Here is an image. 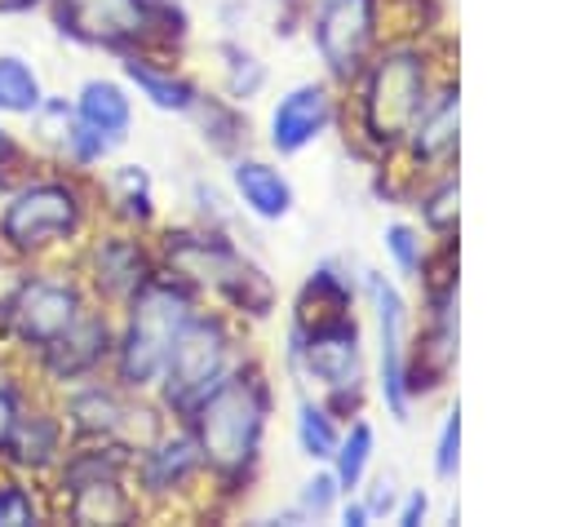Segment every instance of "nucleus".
I'll return each mask as SVG.
<instances>
[{
  "label": "nucleus",
  "mask_w": 567,
  "mask_h": 527,
  "mask_svg": "<svg viewBox=\"0 0 567 527\" xmlns=\"http://www.w3.org/2000/svg\"><path fill=\"white\" fill-rule=\"evenodd\" d=\"M315 49L337 80H354L372 58L377 40V0H319L315 9Z\"/></svg>",
  "instance_id": "nucleus-12"
},
{
  "label": "nucleus",
  "mask_w": 567,
  "mask_h": 527,
  "mask_svg": "<svg viewBox=\"0 0 567 527\" xmlns=\"http://www.w3.org/2000/svg\"><path fill=\"white\" fill-rule=\"evenodd\" d=\"M71 120H75V106H71L66 97H49V93H44V102H40V106H35V115H31V124H35V133H40V142H49L53 151L62 146V137H66Z\"/></svg>",
  "instance_id": "nucleus-32"
},
{
  "label": "nucleus",
  "mask_w": 567,
  "mask_h": 527,
  "mask_svg": "<svg viewBox=\"0 0 567 527\" xmlns=\"http://www.w3.org/2000/svg\"><path fill=\"white\" fill-rule=\"evenodd\" d=\"M350 283L332 270V266H319L310 279H306V288H301V297H297V323L292 328H323V323H337V319H346L350 314Z\"/></svg>",
  "instance_id": "nucleus-23"
},
{
  "label": "nucleus",
  "mask_w": 567,
  "mask_h": 527,
  "mask_svg": "<svg viewBox=\"0 0 567 527\" xmlns=\"http://www.w3.org/2000/svg\"><path fill=\"white\" fill-rule=\"evenodd\" d=\"M337 496H341L337 478H332V474H315V478L301 487V496H297V518H323V514H332Z\"/></svg>",
  "instance_id": "nucleus-33"
},
{
  "label": "nucleus",
  "mask_w": 567,
  "mask_h": 527,
  "mask_svg": "<svg viewBox=\"0 0 567 527\" xmlns=\"http://www.w3.org/2000/svg\"><path fill=\"white\" fill-rule=\"evenodd\" d=\"M190 314H195V297L173 275H155L146 288H137L124 301V323H120L115 350H111L115 385H124V390L155 385L173 354V341L182 337Z\"/></svg>",
  "instance_id": "nucleus-3"
},
{
  "label": "nucleus",
  "mask_w": 567,
  "mask_h": 527,
  "mask_svg": "<svg viewBox=\"0 0 567 527\" xmlns=\"http://www.w3.org/2000/svg\"><path fill=\"white\" fill-rule=\"evenodd\" d=\"M341 518H346L350 527H363L372 514H368V509H363V500H359V505H346V514H341Z\"/></svg>",
  "instance_id": "nucleus-40"
},
{
  "label": "nucleus",
  "mask_w": 567,
  "mask_h": 527,
  "mask_svg": "<svg viewBox=\"0 0 567 527\" xmlns=\"http://www.w3.org/2000/svg\"><path fill=\"white\" fill-rule=\"evenodd\" d=\"M288 359L319 381L323 390V407L332 416L350 412L363 394V354H359V328L354 319H337L323 328H292V345Z\"/></svg>",
  "instance_id": "nucleus-9"
},
{
  "label": "nucleus",
  "mask_w": 567,
  "mask_h": 527,
  "mask_svg": "<svg viewBox=\"0 0 567 527\" xmlns=\"http://www.w3.org/2000/svg\"><path fill=\"white\" fill-rule=\"evenodd\" d=\"M58 412H62V421L75 438H111V443H124L128 452L151 443V434L137 430L142 407L124 394V385H106V381H93V376L75 381V385H66Z\"/></svg>",
  "instance_id": "nucleus-10"
},
{
  "label": "nucleus",
  "mask_w": 567,
  "mask_h": 527,
  "mask_svg": "<svg viewBox=\"0 0 567 527\" xmlns=\"http://www.w3.org/2000/svg\"><path fill=\"white\" fill-rule=\"evenodd\" d=\"M235 368V337L226 328L221 314H208V310H195L182 328V337L173 341V354L159 372V399L173 416H190L195 403Z\"/></svg>",
  "instance_id": "nucleus-8"
},
{
  "label": "nucleus",
  "mask_w": 567,
  "mask_h": 527,
  "mask_svg": "<svg viewBox=\"0 0 567 527\" xmlns=\"http://www.w3.org/2000/svg\"><path fill=\"white\" fill-rule=\"evenodd\" d=\"M456 89H443L434 102H425V111H421V120L412 124V133H408V146H412V155L416 159H447L452 151H456Z\"/></svg>",
  "instance_id": "nucleus-22"
},
{
  "label": "nucleus",
  "mask_w": 567,
  "mask_h": 527,
  "mask_svg": "<svg viewBox=\"0 0 567 527\" xmlns=\"http://www.w3.org/2000/svg\"><path fill=\"white\" fill-rule=\"evenodd\" d=\"M106 208L124 226H146L155 217V190H151V177L142 164H120L106 177Z\"/></svg>",
  "instance_id": "nucleus-24"
},
{
  "label": "nucleus",
  "mask_w": 567,
  "mask_h": 527,
  "mask_svg": "<svg viewBox=\"0 0 567 527\" xmlns=\"http://www.w3.org/2000/svg\"><path fill=\"white\" fill-rule=\"evenodd\" d=\"M44 102V84L35 66L18 53H0V115H35Z\"/></svg>",
  "instance_id": "nucleus-25"
},
{
  "label": "nucleus",
  "mask_w": 567,
  "mask_h": 527,
  "mask_svg": "<svg viewBox=\"0 0 567 527\" xmlns=\"http://www.w3.org/2000/svg\"><path fill=\"white\" fill-rule=\"evenodd\" d=\"M40 500L27 483V474H18L4 456H0V523L4 527H22V523H40Z\"/></svg>",
  "instance_id": "nucleus-28"
},
{
  "label": "nucleus",
  "mask_w": 567,
  "mask_h": 527,
  "mask_svg": "<svg viewBox=\"0 0 567 527\" xmlns=\"http://www.w3.org/2000/svg\"><path fill=\"white\" fill-rule=\"evenodd\" d=\"M75 115L84 120V124H93L97 133H106V137H115V142H124V133H128V124H133V106H128V93L115 84V80H84L80 84V93H75Z\"/></svg>",
  "instance_id": "nucleus-21"
},
{
  "label": "nucleus",
  "mask_w": 567,
  "mask_h": 527,
  "mask_svg": "<svg viewBox=\"0 0 567 527\" xmlns=\"http://www.w3.org/2000/svg\"><path fill=\"white\" fill-rule=\"evenodd\" d=\"M226 62V89H230V97H252L261 84H266V66L248 53V49H239V44H221L217 49Z\"/></svg>",
  "instance_id": "nucleus-31"
},
{
  "label": "nucleus",
  "mask_w": 567,
  "mask_h": 527,
  "mask_svg": "<svg viewBox=\"0 0 567 527\" xmlns=\"http://www.w3.org/2000/svg\"><path fill=\"white\" fill-rule=\"evenodd\" d=\"M115 146H120L115 137L97 133L93 124H84V120L75 115V120H71V128H66V137H62V146H58V155H62V159H71L75 168H93V164H102Z\"/></svg>",
  "instance_id": "nucleus-30"
},
{
  "label": "nucleus",
  "mask_w": 567,
  "mask_h": 527,
  "mask_svg": "<svg viewBox=\"0 0 567 527\" xmlns=\"http://www.w3.org/2000/svg\"><path fill=\"white\" fill-rule=\"evenodd\" d=\"M385 248H390V257L399 261V270H403V275H416V270H421V261H425L421 239H416V230H412V226H390V230H385Z\"/></svg>",
  "instance_id": "nucleus-34"
},
{
  "label": "nucleus",
  "mask_w": 567,
  "mask_h": 527,
  "mask_svg": "<svg viewBox=\"0 0 567 527\" xmlns=\"http://www.w3.org/2000/svg\"><path fill=\"white\" fill-rule=\"evenodd\" d=\"M390 505H394V483H390V478H381V483H377V492L363 500V509L377 518V514H381V509H390Z\"/></svg>",
  "instance_id": "nucleus-38"
},
{
  "label": "nucleus",
  "mask_w": 567,
  "mask_h": 527,
  "mask_svg": "<svg viewBox=\"0 0 567 527\" xmlns=\"http://www.w3.org/2000/svg\"><path fill=\"white\" fill-rule=\"evenodd\" d=\"M35 4H44V0H0V9H35Z\"/></svg>",
  "instance_id": "nucleus-41"
},
{
  "label": "nucleus",
  "mask_w": 567,
  "mask_h": 527,
  "mask_svg": "<svg viewBox=\"0 0 567 527\" xmlns=\"http://www.w3.org/2000/svg\"><path fill=\"white\" fill-rule=\"evenodd\" d=\"M363 93H359V124L377 146L408 142L412 124L430 102L425 53L412 44H390L372 62H363Z\"/></svg>",
  "instance_id": "nucleus-6"
},
{
  "label": "nucleus",
  "mask_w": 567,
  "mask_h": 527,
  "mask_svg": "<svg viewBox=\"0 0 567 527\" xmlns=\"http://www.w3.org/2000/svg\"><path fill=\"white\" fill-rule=\"evenodd\" d=\"M89 221V190L71 173H27L0 199V248L35 261L66 248Z\"/></svg>",
  "instance_id": "nucleus-2"
},
{
  "label": "nucleus",
  "mask_w": 567,
  "mask_h": 527,
  "mask_svg": "<svg viewBox=\"0 0 567 527\" xmlns=\"http://www.w3.org/2000/svg\"><path fill=\"white\" fill-rule=\"evenodd\" d=\"M332 120V97L323 84H297L279 97V106L270 111V146L279 155H297L306 151Z\"/></svg>",
  "instance_id": "nucleus-17"
},
{
  "label": "nucleus",
  "mask_w": 567,
  "mask_h": 527,
  "mask_svg": "<svg viewBox=\"0 0 567 527\" xmlns=\"http://www.w3.org/2000/svg\"><path fill=\"white\" fill-rule=\"evenodd\" d=\"M190 111H199V124H204V137L217 146V151H239V142H244V120H239V111L230 106V102H221V97H195V106Z\"/></svg>",
  "instance_id": "nucleus-29"
},
{
  "label": "nucleus",
  "mask_w": 567,
  "mask_h": 527,
  "mask_svg": "<svg viewBox=\"0 0 567 527\" xmlns=\"http://www.w3.org/2000/svg\"><path fill=\"white\" fill-rule=\"evenodd\" d=\"M49 13L62 35L120 58L168 49L186 35V13L173 0H49Z\"/></svg>",
  "instance_id": "nucleus-4"
},
{
  "label": "nucleus",
  "mask_w": 567,
  "mask_h": 527,
  "mask_svg": "<svg viewBox=\"0 0 567 527\" xmlns=\"http://www.w3.org/2000/svg\"><path fill=\"white\" fill-rule=\"evenodd\" d=\"M452 199H456V182L447 177V182H443V190L425 199V217H430V226H439V230H447V226H452Z\"/></svg>",
  "instance_id": "nucleus-37"
},
{
  "label": "nucleus",
  "mask_w": 567,
  "mask_h": 527,
  "mask_svg": "<svg viewBox=\"0 0 567 527\" xmlns=\"http://www.w3.org/2000/svg\"><path fill=\"white\" fill-rule=\"evenodd\" d=\"M111 350H115V323L106 310L89 306L58 341H49L31 363L44 381L53 385H75V381H89L97 376L106 363H111Z\"/></svg>",
  "instance_id": "nucleus-13"
},
{
  "label": "nucleus",
  "mask_w": 567,
  "mask_h": 527,
  "mask_svg": "<svg viewBox=\"0 0 567 527\" xmlns=\"http://www.w3.org/2000/svg\"><path fill=\"white\" fill-rule=\"evenodd\" d=\"M337 438H341V434H337L332 412H328L323 403L301 399V407H297V443H301V452H306L310 461H332Z\"/></svg>",
  "instance_id": "nucleus-27"
},
{
  "label": "nucleus",
  "mask_w": 567,
  "mask_h": 527,
  "mask_svg": "<svg viewBox=\"0 0 567 527\" xmlns=\"http://www.w3.org/2000/svg\"><path fill=\"white\" fill-rule=\"evenodd\" d=\"M270 390L252 363H235L186 416V430L217 483H244L257 469Z\"/></svg>",
  "instance_id": "nucleus-1"
},
{
  "label": "nucleus",
  "mask_w": 567,
  "mask_h": 527,
  "mask_svg": "<svg viewBox=\"0 0 567 527\" xmlns=\"http://www.w3.org/2000/svg\"><path fill=\"white\" fill-rule=\"evenodd\" d=\"M124 75H128V84H137V93L151 102V106H159V111H190L195 106V97H199V89L186 80V75H177L173 66H159L155 58H146V53H124Z\"/></svg>",
  "instance_id": "nucleus-19"
},
{
  "label": "nucleus",
  "mask_w": 567,
  "mask_h": 527,
  "mask_svg": "<svg viewBox=\"0 0 567 527\" xmlns=\"http://www.w3.org/2000/svg\"><path fill=\"white\" fill-rule=\"evenodd\" d=\"M22 407H27V394H22L18 385L0 381V456H4V447H9V434H13L18 416H22Z\"/></svg>",
  "instance_id": "nucleus-36"
},
{
  "label": "nucleus",
  "mask_w": 567,
  "mask_h": 527,
  "mask_svg": "<svg viewBox=\"0 0 567 527\" xmlns=\"http://www.w3.org/2000/svg\"><path fill=\"white\" fill-rule=\"evenodd\" d=\"M368 292L377 301V323H381V390L390 412L403 421L408 416V350H403V301L399 292L381 279L368 275Z\"/></svg>",
  "instance_id": "nucleus-16"
},
{
  "label": "nucleus",
  "mask_w": 567,
  "mask_h": 527,
  "mask_svg": "<svg viewBox=\"0 0 567 527\" xmlns=\"http://www.w3.org/2000/svg\"><path fill=\"white\" fill-rule=\"evenodd\" d=\"M159 252L177 283L190 292H213L239 314H266L275 301L266 275L217 230H168Z\"/></svg>",
  "instance_id": "nucleus-5"
},
{
  "label": "nucleus",
  "mask_w": 567,
  "mask_h": 527,
  "mask_svg": "<svg viewBox=\"0 0 567 527\" xmlns=\"http://www.w3.org/2000/svg\"><path fill=\"white\" fill-rule=\"evenodd\" d=\"M128 474L120 478H89V483H75L66 492H53L58 509L80 523V527H97V523H133L137 518V492H128L124 483Z\"/></svg>",
  "instance_id": "nucleus-18"
},
{
  "label": "nucleus",
  "mask_w": 567,
  "mask_h": 527,
  "mask_svg": "<svg viewBox=\"0 0 567 527\" xmlns=\"http://www.w3.org/2000/svg\"><path fill=\"white\" fill-rule=\"evenodd\" d=\"M89 306H93V297H89L84 279L80 275H66V270H27L0 297L4 328H9L13 345L22 354H31V359L49 341H58Z\"/></svg>",
  "instance_id": "nucleus-7"
},
{
  "label": "nucleus",
  "mask_w": 567,
  "mask_h": 527,
  "mask_svg": "<svg viewBox=\"0 0 567 527\" xmlns=\"http://www.w3.org/2000/svg\"><path fill=\"white\" fill-rule=\"evenodd\" d=\"M368 461H372V425L368 421H354L350 434L337 438V452H332V478L341 492H354L368 474Z\"/></svg>",
  "instance_id": "nucleus-26"
},
{
  "label": "nucleus",
  "mask_w": 567,
  "mask_h": 527,
  "mask_svg": "<svg viewBox=\"0 0 567 527\" xmlns=\"http://www.w3.org/2000/svg\"><path fill=\"white\" fill-rule=\"evenodd\" d=\"M128 469L137 478V496H146V500H173L177 492H186L199 478L204 456H199L190 430H182V434H164L159 430L151 443H142L133 452Z\"/></svg>",
  "instance_id": "nucleus-14"
},
{
  "label": "nucleus",
  "mask_w": 567,
  "mask_h": 527,
  "mask_svg": "<svg viewBox=\"0 0 567 527\" xmlns=\"http://www.w3.org/2000/svg\"><path fill=\"white\" fill-rule=\"evenodd\" d=\"M66 421L58 407H40V403H27L13 434H9V447H4V461L18 469V474H53L58 461L66 456Z\"/></svg>",
  "instance_id": "nucleus-15"
},
{
  "label": "nucleus",
  "mask_w": 567,
  "mask_h": 527,
  "mask_svg": "<svg viewBox=\"0 0 567 527\" xmlns=\"http://www.w3.org/2000/svg\"><path fill=\"white\" fill-rule=\"evenodd\" d=\"M456 456H461V412H447L443 434H439V447H434V474L439 478H452L456 474Z\"/></svg>",
  "instance_id": "nucleus-35"
},
{
  "label": "nucleus",
  "mask_w": 567,
  "mask_h": 527,
  "mask_svg": "<svg viewBox=\"0 0 567 527\" xmlns=\"http://www.w3.org/2000/svg\"><path fill=\"white\" fill-rule=\"evenodd\" d=\"M230 177H235V190H239V199H244V208L252 217H261V221L288 217L292 186H288V177L279 168H270L261 159H235V173Z\"/></svg>",
  "instance_id": "nucleus-20"
},
{
  "label": "nucleus",
  "mask_w": 567,
  "mask_h": 527,
  "mask_svg": "<svg viewBox=\"0 0 567 527\" xmlns=\"http://www.w3.org/2000/svg\"><path fill=\"white\" fill-rule=\"evenodd\" d=\"M421 518H425V496H421V492H412V496L403 500V509H399V523H403V527H416Z\"/></svg>",
  "instance_id": "nucleus-39"
},
{
  "label": "nucleus",
  "mask_w": 567,
  "mask_h": 527,
  "mask_svg": "<svg viewBox=\"0 0 567 527\" xmlns=\"http://www.w3.org/2000/svg\"><path fill=\"white\" fill-rule=\"evenodd\" d=\"M80 279L89 288V297L102 301H128L137 288H146L159 275V261L151 257V248L128 230H102L97 239H89L84 257H80Z\"/></svg>",
  "instance_id": "nucleus-11"
}]
</instances>
